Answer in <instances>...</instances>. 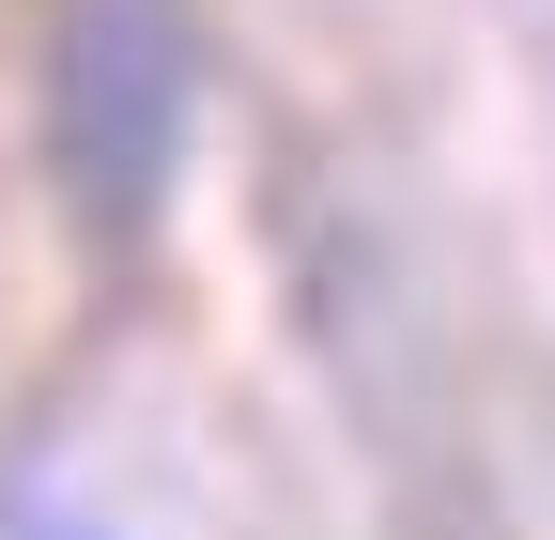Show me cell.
Returning <instances> with one entry per match:
<instances>
[{"label": "cell", "mask_w": 555, "mask_h": 540, "mask_svg": "<svg viewBox=\"0 0 555 540\" xmlns=\"http://www.w3.org/2000/svg\"><path fill=\"white\" fill-rule=\"evenodd\" d=\"M47 140H62L78 217H108V232L155 217V185L185 155V16H170V0H62Z\"/></svg>", "instance_id": "cell-1"}]
</instances>
